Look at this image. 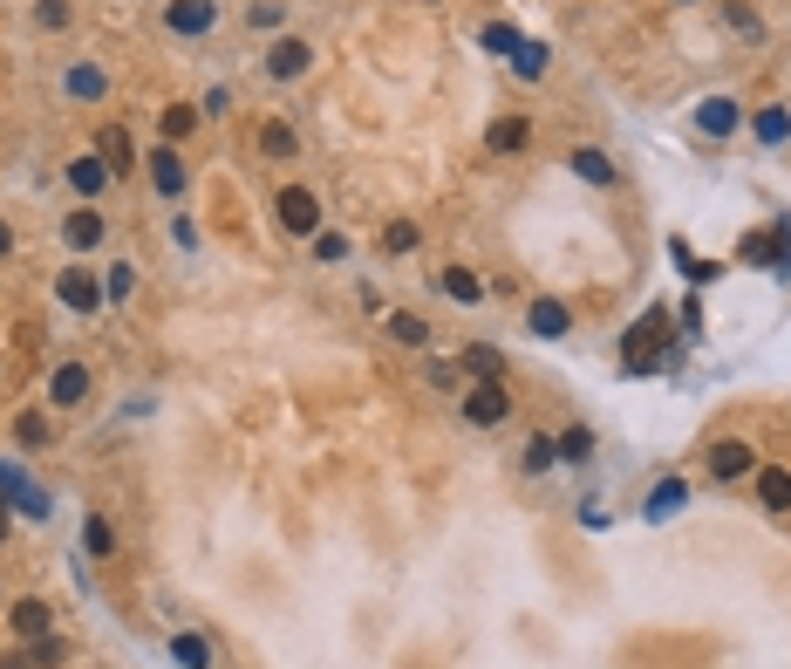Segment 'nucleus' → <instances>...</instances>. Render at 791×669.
Listing matches in <instances>:
<instances>
[{
	"mask_svg": "<svg viewBox=\"0 0 791 669\" xmlns=\"http://www.w3.org/2000/svg\"><path fill=\"white\" fill-rule=\"evenodd\" d=\"M103 164H110V171H130V164H137V144H130L123 130H103Z\"/></svg>",
	"mask_w": 791,
	"mask_h": 669,
	"instance_id": "nucleus-20",
	"label": "nucleus"
},
{
	"mask_svg": "<svg viewBox=\"0 0 791 669\" xmlns=\"http://www.w3.org/2000/svg\"><path fill=\"white\" fill-rule=\"evenodd\" d=\"M485 48H498V55H519V35H512V28H485Z\"/></svg>",
	"mask_w": 791,
	"mask_h": 669,
	"instance_id": "nucleus-36",
	"label": "nucleus"
},
{
	"mask_svg": "<svg viewBox=\"0 0 791 669\" xmlns=\"http://www.w3.org/2000/svg\"><path fill=\"white\" fill-rule=\"evenodd\" d=\"M7 246H14V233H7V226H0V253H7Z\"/></svg>",
	"mask_w": 791,
	"mask_h": 669,
	"instance_id": "nucleus-41",
	"label": "nucleus"
},
{
	"mask_svg": "<svg viewBox=\"0 0 791 669\" xmlns=\"http://www.w3.org/2000/svg\"><path fill=\"white\" fill-rule=\"evenodd\" d=\"M151 185H157L164 198L185 192V164H178V151H157V158H151Z\"/></svg>",
	"mask_w": 791,
	"mask_h": 669,
	"instance_id": "nucleus-13",
	"label": "nucleus"
},
{
	"mask_svg": "<svg viewBox=\"0 0 791 669\" xmlns=\"http://www.w3.org/2000/svg\"><path fill=\"white\" fill-rule=\"evenodd\" d=\"M464 417H471L478 431L505 424V417H512V390H505V383H478V390L464 396Z\"/></svg>",
	"mask_w": 791,
	"mask_h": 669,
	"instance_id": "nucleus-3",
	"label": "nucleus"
},
{
	"mask_svg": "<svg viewBox=\"0 0 791 669\" xmlns=\"http://www.w3.org/2000/svg\"><path fill=\"white\" fill-rule=\"evenodd\" d=\"M55 294H62V308H76V315H96V308H103V280L89 274V267H69Z\"/></svg>",
	"mask_w": 791,
	"mask_h": 669,
	"instance_id": "nucleus-4",
	"label": "nucleus"
},
{
	"mask_svg": "<svg viewBox=\"0 0 791 669\" xmlns=\"http://www.w3.org/2000/svg\"><path fill=\"white\" fill-rule=\"evenodd\" d=\"M416 246V226H389V233H382V253H410Z\"/></svg>",
	"mask_w": 791,
	"mask_h": 669,
	"instance_id": "nucleus-33",
	"label": "nucleus"
},
{
	"mask_svg": "<svg viewBox=\"0 0 791 669\" xmlns=\"http://www.w3.org/2000/svg\"><path fill=\"white\" fill-rule=\"evenodd\" d=\"M710 472H716V478H744V472H751V444L723 437V444L710 451Z\"/></svg>",
	"mask_w": 791,
	"mask_h": 669,
	"instance_id": "nucleus-10",
	"label": "nucleus"
},
{
	"mask_svg": "<svg viewBox=\"0 0 791 669\" xmlns=\"http://www.w3.org/2000/svg\"><path fill=\"white\" fill-rule=\"evenodd\" d=\"M587 451H594V437H587V431H566V437H560V458H573V465H580Z\"/></svg>",
	"mask_w": 791,
	"mask_h": 669,
	"instance_id": "nucleus-32",
	"label": "nucleus"
},
{
	"mask_svg": "<svg viewBox=\"0 0 791 669\" xmlns=\"http://www.w3.org/2000/svg\"><path fill=\"white\" fill-rule=\"evenodd\" d=\"M69 185H76L82 198H96L103 185H110V164H103V158H76V164H69Z\"/></svg>",
	"mask_w": 791,
	"mask_h": 669,
	"instance_id": "nucleus-14",
	"label": "nucleus"
},
{
	"mask_svg": "<svg viewBox=\"0 0 791 669\" xmlns=\"http://www.w3.org/2000/svg\"><path fill=\"white\" fill-rule=\"evenodd\" d=\"M553 465V437H532V451H526V472H546Z\"/></svg>",
	"mask_w": 791,
	"mask_h": 669,
	"instance_id": "nucleus-35",
	"label": "nucleus"
},
{
	"mask_svg": "<svg viewBox=\"0 0 791 669\" xmlns=\"http://www.w3.org/2000/svg\"><path fill=\"white\" fill-rule=\"evenodd\" d=\"M307 62H314V48L307 41H273V55H266V76H307Z\"/></svg>",
	"mask_w": 791,
	"mask_h": 669,
	"instance_id": "nucleus-8",
	"label": "nucleus"
},
{
	"mask_svg": "<svg viewBox=\"0 0 791 669\" xmlns=\"http://www.w3.org/2000/svg\"><path fill=\"white\" fill-rule=\"evenodd\" d=\"M14 431H21V444H41V437H48V424H41L35 410H28V417H21V424H14Z\"/></svg>",
	"mask_w": 791,
	"mask_h": 669,
	"instance_id": "nucleus-38",
	"label": "nucleus"
},
{
	"mask_svg": "<svg viewBox=\"0 0 791 669\" xmlns=\"http://www.w3.org/2000/svg\"><path fill=\"white\" fill-rule=\"evenodd\" d=\"M437 287H444L451 301H478V294H485V287H478V274H464V267H444V274H437Z\"/></svg>",
	"mask_w": 791,
	"mask_h": 669,
	"instance_id": "nucleus-21",
	"label": "nucleus"
},
{
	"mask_svg": "<svg viewBox=\"0 0 791 669\" xmlns=\"http://www.w3.org/2000/svg\"><path fill=\"white\" fill-rule=\"evenodd\" d=\"M696 130H703V137H730V130H737V103H730V96H710V103L696 110Z\"/></svg>",
	"mask_w": 791,
	"mask_h": 669,
	"instance_id": "nucleus-9",
	"label": "nucleus"
},
{
	"mask_svg": "<svg viewBox=\"0 0 791 669\" xmlns=\"http://www.w3.org/2000/svg\"><path fill=\"white\" fill-rule=\"evenodd\" d=\"M14 635L41 642V635H48V601H14Z\"/></svg>",
	"mask_w": 791,
	"mask_h": 669,
	"instance_id": "nucleus-15",
	"label": "nucleus"
},
{
	"mask_svg": "<svg viewBox=\"0 0 791 669\" xmlns=\"http://www.w3.org/2000/svg\"><path fill=\"white\" fill-rule=\"evenodd\" d=\"M82 396H89V369H82V362H62V369L48 376V403H62V410H76Z\"/></svg>",
	"mask_w": 791,
	"mask_h": 669,
	"instance_id": "nucleus-5",
	"label": "nucleus"
},
{
	"mask_svg": "<svg viewBox=\"0 0 791 669\" xmlns=\"http://www.w3.org/2000/svg\"><path fill=\"white\" fill-rule=\"evenodd\" d=\"M62 656H69V642H62V635H41L28 663H35V669H62Z\"/></svg>",
	"mask_w": 791,
	"mask_h": 669,
	"instance_id": "nucleus-27",
	"label": "nucleus"
},
{
	"mask_svg": "<svg viewBox=\"0 0 791 669\" xmlns=\"http://www.w3.org/2000/svg\"><path fill=\"white\" fill-rule=\"evenodd\" d=\"M757 137H764V144H785V137H791V110H785V103L757 110Z\"/></svg>",
	"mask_w": 791,
	"mask_h": 669,
	"instance_id": "nucleus-18",
	"label": "nucleus"
},
{
	"mask_svg": "<svg viewBox=\"0 0 791 669\" xmlns=\"http://www.w3.org/2000/svg\"><path fill=\"white\" fill-rule=\"evenodd\" d=\"M348 253V239L341 233H314V260H341Z\"/></svg>",
	"mask_w": 791,
	"mask_h": 669,
	"instance_id": "nucleus-34",
	"label": "nucleus"
},
{
	"mask_svg": "<svg viewBox=\"0 0 791 669\" xmlns=\"http://www.w3.org/2000/svg\"><path fill=\"white\" fill-rule=\"evenodd\" d=\"M69 96L96 103V96H103V69H69Z\"/></svg>",
	"mask_w": 791,
	"mask_h": 669,
	"instance_id": "nucleus-28",
	"label": "nucleus"
},
{
	"mask_svg": "<svg viewBox=\"0 0 791 669\" xmlns=\"http://www.w3.org/2000/svg\"><path fill=\"white\" fill-rule=\"evenodd\" d=\"M573 171H580L587 185H614V164H607L601 151H573Z\"/></svg>",
	"mask_w": 791,
	"mask_h": 669,
	"instance_id": "nucleus-22",
	"label": "nucleus"
},
{
	"mask_svg": "<svg viewBox=\"0 0 791 669\" xmlns=\"http://www.w3.org/2000/svg\"><path fill=\"white\" fill-rule=\"evenodd\" d=\"M130 294H137V267H130V260H116L110 274H103V301H130Z\"/></svg>",
	"mask_w": 791,
	"mask_h": 669,
	"instance_id": "nucleus-19",
	"label": "nucleus"
},
{
	"mask_svg": "<svg viewBox=\"0 0 791 669\" xmlns=\"http://www.w3.org/2000/svg\"><path fill=\"white\" fill-rule=\"evenodd\" d=\"M389 335H396L403 349H423V342H430V328H423V315H389Z\"/></svg>",
	"mask_w": 791,
	"mask_h": 669,
	"instance_id": "nucleus-23",
	"label": "nucleus"
},
{
	"mask_svg": "<svg viewBox=\"0 0 791 669\" xmlns=\"http://www.w3.org/2000/svg\"><path fill=\"white\" fill-rule=\"evenodd\" d=\"M464 369H471L478 383H505V355L491 349V342H471V349H464Z\"/></svg>",
	"mask_w": 791,
	"mask_h": 669,
	"instance_id": "nucleus-12",
	"label": "nucleus"
},
{
	"mask_svg": "<svg viewBox=\"0 0 791 669\" xmlns=\"http://www.w3.org/2000/svg\"><path fill=\"white\" fill-rule=\"evenodd\" d=\"M191 123H198V110H185V103H178V110H164V137L178 144V137H191Z\"/></svg>",
	"mask_w": 791,
	"mask_h": 669,
	"instance_id": "nucleus-30",
	"label": "nucleus"
},
{
	"mask_svg": "<svg viewBox=\"0 0 791 669\" xmlns=\"http://www.w3.org/2000/svg\"><path fill=\"white\" fill-rule=\"evenodd\" d=\"M62 233H69V246H76V253H89V246L110 233V226H103V212H89V205H82V212H69V226H62Z\"/></svg>",
	"mask_w": 791,
	"mask_h": 669,
	"instance_id": "nucleus-11",
	"label": "nucleus"
},
{
	"mask_svg": "<svg viewBox=\"0 0 791 669\" xmlns=\"http://www.w3.org/2000/svg\"><path fill=\"white\" fill-rule=\"evenodd\" d=\"M0 669H35V663H28V656H7V663H0Z\"/></svg>",
	"mask_w": 791,
	"mask_h": 669,
	"instance_id": "nucleus-39",
	"label": "nucleus"
},
{
	"mask_svg": "<svg viewBox=\"0 0 791 669\" xmlns=\"http://www.w3.org/2000/svg\"><path fill=\"white\" fill-rule=\"evenodd\" d=\"M662 328H669V308L641 315L635 335H628V349H621V362H628V369H655V362H662V349H669V335H662Z\"/></svg>",
	"mask_w": 791,
	"mask_h": 669,
	"instance_id": "nucleus-1",
	"label": "nucleus"
},
{
	"mask_svg": "<svg viewBox=\"0 0 791 669\" xmlns=\"http://www.w3.org/2000/svg\"><path fill=\"white\" fill-rule=\"evenodd\" d=\"M682 499H689V485H682V478H662V485H655V499H648V519H669V512H682Z\"/></svg>",
	"mask_w": 791,
	"mask_h": 669,
	"instance_id": "nucleus-17",
	"label": "nucleus"
},
{
	"mask_svg": "<svg viewBox=\"0 0 791 669\" xmlns=\"http://www.w3.org/2000/svg\"><path fill=\"white\" fill-rule=\"evenodd\" d=\"M171 656H178L185 669H205V642H198V635H178V642H171Z\"/></svg>",
	"mask_w": 791,
	"mask_h": 669,
	"instance_id": "nucleus-29",
	"label": "nucleus"
},
{
	"mask_svg": "<svg viewBox=\"0 0 791 669\" xmlns=\"http://www.w3.org/2000/svg\"><path fill=\"white\" fill-rule=\"evenodd\" d=\"M69 21V0H41V28H62Z\"/></svg>",
	"mask_w": 791,
	"mask_h": 669,
	"instance_id": "nucleus-37",
	"label": "nucleus"
},
{
	"mask_svg": "<svg viewBox=\"0 0 791 669\" xmlns=\"http://www.w3.org/2000/svg\"><path fill=\"white\" fill-rule=\"evenodd\" d=\"M0 540H7V492H0Z\"/></svg>",
	"mask_w": 791,
	"mask_h": 669,
	"instance_id": "nucleus-40",
	"label": "nucleus"
},
{
	"mask_svg": "<svg viewBox=\"0 0 791 669\" xmlns=\"http://www.w3.org/2000/svg\"><path fill=\"white\" fill-rule=\"evenodd\" d=\"M526 328L539 335V342H560L566 328H573V315H566V301H532V308H526Z\"/></svg>",
	"mask_w": 791,
	"mask_h": 669,
	"instance_id": "nucleus-6",
	"label": "nucleus"
},
{
	"mask_svg": "<svg viewBox=\"0 0 791 669\" xmlns=\"http://www.w3.org/2000/svg\"><path fill=\"white\" fill-rule=\"evenodd\" d=\"M280 226H287L294 239H314V233H321V205H314V192H307V185H287V192H280Z\"/></svg>",
	"mask_w": 791,
	"mask_h": 669,
	"instance_id": "nucleus-2",
	"label": "nucleus"
},
{
	"mask_svg": "<svg viewBox=\"0 0 791 669\" xmlns=\"http://www.w3.org/2000/svg\"><path fill=\"white\" fill-rule=\"evenodd\" d=\"M519 144H526V117L491 123V151H519Z\"/></svg>",
	"mask_w": 791,
	"mask_h": 669,
	"instance_id": "nucleus-25",
	"label": "nucleus"
},
{
	"mask_svg": "<svg viewBox=\"0 0 791 669\" xmlns=\"http://www.w3.org/2000/svg\"><path fill=\"white\" fill-rule=\"evenodd\" d=\"M260 151H266V158H294L301 144H294V130H287V123H266V130H260Z\"/></svg>",
	"mask_w": 791,
	"mask_h": 669,
	"instance_id": "nucleus-24",
	"label": "nucleus"
},
{
	"mask_svg": "<svg viewBox=\"0 0 791 669\" xmlns=\"http://www.w3.org/2000/svg\"><path fill=\"white\" fill-rule=\"evenodd\" d=\"M757 499H764L771 512H785L791 506V472H778V465H771V472H757Z\"/></svg>",
	"mask_w": 791,
	"mask_h": 669,
	"instance_id": "nucleus-16",
	"label": "nucleus"
},
{
	"mask_svg": "<svg viewBox=\"0 0 791 669\" xmlns=\"http://www.w3.org/2000/svg\"><path fill=\"white\" fill-rule=\"evenodd\" d=\"M546 69V48L539 41H519V76H539Z\"/></svg>",
	"mask_w": 791,
	"mask_h": 669,
	"instance_id": "nucleus-31",
	"label": "nucleus"
},
{
	"mask_svg": "<svg viewBox=\"0 0 791 669\" xmlns=\"http://www.w3.org/2000/svg\"><path fill=\"white\" fill-rule=\"evenodd\" d=\"M82 547L96 553V560H110V547H116V533H110V519H89V526H82Z\"/></svg>",
	"mask_w": 791,
	"mask_h": 669,
	"instance_id": "nucleus-26",
	"label": "nucleus"
},
{
	"mask_svg": "<svg viewBox=\"0 0 791 669\" xmlns=\"http://www.w3.org/2000/svg\"><path fill=\"white\" fill-rule=\"evenodd\" d=\"M164 21H171V35H205L212 28V0H171Z\"/></svg>",
	"mask_w": 791,
	"mask_h": 669,
	"instance_id": "nucleus-7",
	"label": "nucleus"
}]
</instances>
